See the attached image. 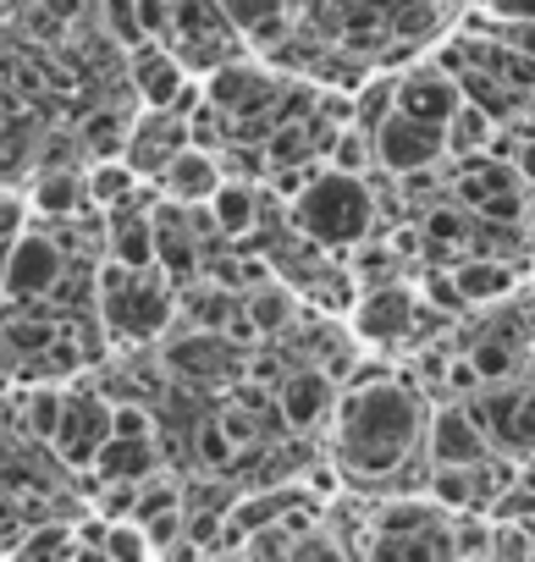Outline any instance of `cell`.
Returning a JSON list of instances; mask_svg holds the SVG:
<instances>
[{"instance_id": "17", "label": "cell", "mask_w": 535, "mask_h": 562, "mask_svg": "<svg viewBox=\"0 0 535 562\" xmlns=\"http://www.w3.org/2000/svg\"><path fill=\"white\" fill-rule=\"evenodd\" d=\"M105 254L127 270H155V215H133V204H116L105 226Z\"/></svg>"}, {"instance_id": "18", "label": "cell", "mask_w": 535, "mask_h": 562, "mask_svg": "<svg viewBox=\"0 0 535 562\" xmlns=\"http://www.w3.org/2000/svg\"><path fill=\"white\" fill-rule=\"evenodd\" d=\"M210 215H215V232L221 237H248L259 226V188L248 177H221V188L210 193Z\"/></svg>"}, {"instance_id": "40", "label": "cell", "mask_w": 535, "mask_h": 562, "mask_svg": "<svg viewBox=\"0 0 535 562\" xmlns=\"http://www.w3.org/2000/svg\"><path fill=\"white\" fill-rule=\"evenodd\" d=\"M425 293H431V304H436V310H464L453 270H436V276H425Z\"/></svg>"}, {"instance_id": "5", "label": "cell", "mask_w": 535, "mask_h": 562, "mask_svg": "<svg viewBox=\"0 0 535 562\" xmlns=\"http://www.w3.org/2000/svg\"><path fill=\"white\" fill-rule=\"evenodd\" d=\"M376 166H387L392 177H409V171H425V166H442L447 160V133L431 127V122H414L403 111H387L376 127Z\"/></svg>"}, {"instance_id": "10", "label": "cell", "mask_w": 535, "mask_h": 562, "mask_svg": "<svg viewBox=\"0 0 535 562\" xmlns=\"http://www.w3.org/2000/svg\"><path fill=\"white\" fill-rule=\"evenodd\" d=\"M464 100V83L447 78L442 67H414L398 78V94H392V111L414 116V122H431V127H447V116L458 111Z\"/></svg>"}, {"instance_id": "13", "label": "cell", "mask_w": 535, "mask_h": 562, "mask_svg": "<svg viewBox=\"0 0 535 562\" xmlns=\"http://www.w3.org/2000/svg\"><path fill=\"white\" fill-rule=\"evenodd\" d=\"M221 177H226V171H221V149L182 144L155 182H160V193L177 199V204H210V193L221 188Z\"/></svg>"}, {"instance_id": "27", "label": "cell", "mask_w": 535, "mask_h": 562, "mask_svg": "<svg viewBox=\"0 0 535 562\" xmlns=\"http://www.w3.org/2000/svg\"><path fill=\"white\" fill-rule=\"evenodd\" d=\"M62 403H67V392H56V386L29 392V397H23V425H29V436L51 441V436H56V419H62Z\"/></svg>"}, {"instance_id": "41", "label": "cell", "mask_w": 535, "mask_h": 562, "mask_svg": "<svg viewBox=\"0 0 535 562\" xmlns=\"http://www.w3.org/2000/svg\"><path fill=\"white\" fill-rule=\"evenodd\" d=\"M508 166L519 171V182H535V138H513V149H508Z\"/></svg>"}, {"instance_id": "6", "label": "cell", "mask_w": 535, "mask_h": 562, "mask_svg": "<svg viewBox=\"0 0 535 562\" xmlns=\"http://www.w3.org/2000/svg\"><path fill=\"white\" fill-rule=\"evenodd\" d=\"M204 100L215 111H226V122H237V116H271V127H277V111H271L277 78L265 72V67H254V61H221V67H210Z\"/></svg>"}, {"instance_id": "26", "label": "cell", "mask_w": 535, "mask_h": 562, "mask_svg": "<svg viewBox=\"0 0 535 562\" xmlns=\"http://www.w3.org/2000/svg\"><path fill=\"white\" fill-rule=\"evenodd\" d=\"M127 127H133V122H122L116 111H94V116L83 122V133H78V138H83V149H89L94 160H105V155H122Z\"/></svg>"}, {"instance_id": "19", "label": "cell", "mask_w": 535, "mask_h": 562, "mask_svg": "<svg viewBox=\"0 0 535 562\" xmlns=\"http://www.w3.org/2000/svg\"><path fill=\"white\" fill-rule=\"evenodd\" d=\"M453 281H458V299L464 304H497L513 293V270L502 259H486V254H469L453 265Z\"/></svg>"}, {"instance_id": "14", "label": "cell", "mask_w": 535, "mask_h": 562, "mask_svg": "<svg viewBox=\"0 0 535 562\" xmlns=\"http://www.w3.org/2000/svg\"><path fill=\"white\" fill-rule=\"evenodd\" d=\"M127 56H133V89H138L144 105H171L177 89L193 78L188 61H182L177 50H166V40H144V45H133Z\"/></svg>"}, {"instance_id": "25", "label": "cell", "mask_w": 535, "mask_h": 562, "mask_svg": "<svg viewBox=\"0 0 535 562\" xmlns=\"http://www.w3.org/2000/svg\"><path fill=\"white\" fill-rule=\"evenodd\" d=\"M420 232H425V243H436V248H464V243L475 237V210H469V204H431L425 221H420Z\"/></svg>"}, {"instance_id": "20", "label": "cell", "mask_w": 535, "mask_h": 562, "mask_svg": "<svg viewBox=\"0 0 535 562\" xmlns=\"http://www.w3.org/2000/svg\"><path fill=\"white\" fill-rule=\"evenodd\" d=\"M155 463H160L155 441L111 436V441L100 447V458H94V474H100V480H149V474H155Z\"/></svg>"}, {"instance_id": "23", "label": "cell", "mask_w": 535, "mask_h": 562, "mask_svg": "<svg viewBox=\"0 0 535 562\" xmlns=\"http://www.w3.org/2000/svg\"><path fill=\"white\" fill-rule=\"evenodd\" d=\"M133 182H138V171H133L122 155H105V160H94V166L83 171V193H89L94 210H116V204H127Z\"/></svg>"}, {"instance_id": "30", "label": "cell", "mask_w": 535, "mask_h": 562, "mask_svg": "<svg viewBox=\"0 0 535 562\" xmlns=\"http://www.w3.org/2000/svg\"><path fill=\"white\" fill-rule=\"evenodd\" d=\"M100 23H105V34L122 45V50H133V45H144V23H138V0H100Z\"/></svg>"}, {"instance_id": "11", "label": "cell", "mask_w": 535, "mask_h": 562, "mask_svg": "<svg viewBox=\"0 0 535 562\" xmlns=\"http://www.w3.org/2000/svg\"><path fill=\"white\" fill-rule=\"evenodd\" d=\"M414 293L409 288H392V281H376V288L359 299V310H354V331L365 337V342H403L409 331H414Z\"/></svg>"}, {"instance_id": "15", "label": "cell", "mask_w": 535, "mask_h": 562, "mask_svg": "<svg viewBox=\"0 0 535 562\" xmlns=\"http://www.w3.org/2000/svg\"><path fill=\"white\" fill-rule=\"evenodd\" d=\"M166 370L177 375V381H215V375H226L232 370V342L221 337V331H193V337H182V342H171L166 348Z\"/></svg>"}, {"instance_id": "31", "label": "cell", "mask_w": 535, "mask_h": 562, "mask_svg": "<svg viewBox=\"0 0 535 562\" xmlns=\"http://www.w3.org/2000/svg\"><path fill=\"white\" fill-rule=\"evenodd\" d=\"M469 359H475V370H480V381H486V386H491V381H508V375L519 370V348H513V342H502V337L475 342V348H469Z\"/></svg>"}, {"instance_id": "3", "label": "cell", "mask_w": 535, "mask_h": 562, "mask_svg": "<svg viewBox=\"0 0 535 562\" xmlns=\"http://www.w3.org/2000/svg\"><path fill=\"white\" fill-rule=\"evenodd\" d=\"M100 310H105V326L116 337H160L177 299H171V276L155 265V270H127L122 259L105 254L100 265Z\"/></svg>"}, {"instance_id": "39", "label": "cell", "mask_w": 535, "mask_h": 562, "mask_svg": "<svg viewBox=\"0 0 535 562\" xmlns=\"http://www.w3.org/2000/svg\"><path fill=\"white\" fill-rule=\"evenodd\" d=\"M354 270H359L365 281H387V276H392V243H387V248H381V243H376V248H359V254H354Z\"/></svg>"}, {"instance_id": "33", "label": "cell", "mask_w": 535, "mask_h": 562, "mask_svg": "<svg viewBox=\"0 0 535 562\" xmlns=\"http://www.w3.org/2000/svg\"><path fill=\"white\" fill-rule=\"evenodd\" d=\"M155 414L144 403H111V436H127V441H155Z\"/></svg>"}, {"instance_id": "37", "label": "cell", "mask_w": 535, "mask_h": 562, "mask_svg": "<svg viewBox=\"0 0 535 562\" xmlns=\"http://www.w3.org/2000/svg\"><path fill=\"white\" fill-rule=\"evenodd\" d=\"M497 40H502V45H513L519 56H530V61H535V12L502 18V23H497Z\"/></svg>"}, {"instance_id": "28", "label": "cell", "mask_w": 535, "mask_h": 562, "mask_svg": "<svg viewBox=\"0 0 535 562\" xmlns=\"http://www.w3.org/2000/svg\"><path fill=\"white\" fill-rule=\"evenodd\" d=\"M193 452H199V463H204V469H232V463L243 458L221 419H204V425L193 430Z\"/></svg>"}, {"instance_id": "12", "label": "cell", "mask_w": 535, "mask_h": 562, "mask_svg": "<svg viewBox=\"0 0 535 562\" xmlns=\"http://www.w3.org/2000/svg\"><path fill=\"white\" fill-rule=\"evenodd\" d=\"M337 408V381L332 370H293L277 381V414L293 430H315L321 419H332Z\"/></svg>"}, {"instance_id": "35", "label": "cell", "mask_w": 535, "mask_h": 562, "mask_svg": "<svg viewBox=\"0 0 535 562\" xmlns=\"http://www.w3.org/2000/svg\"><path fill=\"white\" fill-rule=\"evenodd\" d=\"M502 447H535V392H524V386H519V397H513Z\"/></svg>"}, {"instance_id": "16", "label": "cell", "mask_w": 535, "mask_h": 562, "mask_svg": "<svg viewBox=\"0 0 535 562\" xmlns=\"http://www.w3.org/2000/svg\"><path fill=\"white\" fill-rule=\"evenodd\" d=\"M83 204H89V193H83V177L73 166H40V177L29 188V210L34 215L73 221V215H83Z\"/></svg>"}, {"instance_id": "21", "label": "cell", "mask_w": 535, "mask_h": 562, "mask_svg": "<svg viewBox=\"0 0 535 562\" xmlns=\"http://www.w3.org/2000/svg\"><path fill=\"white\" fill-rule=\"evenodd\" d=\"M243 310L259 326V337H282L293 326V315H299V299L288 288H277V281H254V288L243 293Z\"/></svg>"}, {"instance_id": "4", "label": "cell", "mask_w": 535, "mask_h": 562, "mask_svg": "<svg viewBox=\"0 0 535 562\" xmlns=\"http://www.w3.org/2000/svg\"><path fill=\"white\" fill-rule=\"evenodd\" d=\"M62 276H67V248L51 237V232H34L23 226L7 254H0V299H12V304H40L62 288Z\"/></svg>"}, {"instance_id": "36", "label": "cell", "mask_w": 535, "mask_h": 562, "mask_svg": "<svg viewBox=\"0 0 535 562\" xmlns=\"http://www.w3.org/2000/svg\"><path fill=\"white\" fill-rule=\"evenodd\" d=\"M442 386H447L453 397H475L486 381H480V370H475V359H469V353H453V359H447V375H442Z\"/></svg>"}, {"instance_id": "34", "label": "cell", "mask_w": 535, "mask_h": 562, "mask_svg": "<svg viewBox=\"0 0 535 562\" xmlns=\"http://www.w3.org/2000/svg\"><path fill=\"white\" fill-rule=\"evenodd\" d=\"M215 7L226 12V23H232L237 34H248L254 23H265V18L288 12V0H215Z\"/></svg>"}, {"instance_id": "2", "label": "cell", "mask_w": 535, "mask_h": 562, "mask_svg": "<svg viewBox=\"0 0 535 562\" xmlns=\"http://www.w3.org/2000/svg\"><path fill=\"white\" fill-rule=\"evenodd\" d=\"M293 226L321 243V248H354L365 243L370 221H376V193L365 188V177L354 171H310V182L293 193Z\"/></svg>"}, {"instance_id": "9", "label": "cell", "mask_w": 535, "mask_h": 562, "mask_svg": "<svg viewBox=\"0 0 535 562\" xmlns=\"http://www.w3.org/2000/svg\"><path fill=\"white\" fill-rule=\"evenodd\" d=\"M425 458H431V469L436 463H480V458H491V436L475 425L469 403H447V408H436L425 419Z\"/></svg>"}, {"instance_id": "7", "label": "cell", "mask_w": 535, "mask_h": 562, "mask_svg": "<svg viewBox=\"0 0 535 562\" xmlns=\"http://www.w3.org/2000/svg\"><path fill=\"white\" fill-rule=\"evenodd\" d=\"M51 441H56L62 463H73V469H94L100 447L111 441V403L94 397V392H67Z\"/></svg>"}, {"instance_id": "8", "label": "cell", "mask_w": 535, "mask_h": 562, "mask_svg": "<svg viewBox=\"0 0 535 562\" xmlns=\"http://www.w3.org/2000/svg\"><path fill=\"white\" fill-rule=\"evenodd\" d=\"M188 144V116H177L171 105H144V116L127 127V144H122V160L138 171V177H160L166 160Z\"/></svg>"}, {"instance_id": "1", "label": "cell", "mask_w": 535, "mask_h": 562, "mask_svg": "<svg viewBox=\"0 0 535 562\" xmlns=\"http://www.w3.org/2000/svg\"><path fill=\"white\" fill-rule=\"evenodd\" d=\"M337 419V463L354 474V480H381V474H398L414 447L425 441V408H420V392H409L403 381H359L348 386V397H337L332 408Z\"/></svg>"}, {"instance_id": "32", "label": "cell", "mask_w": 535, "mask_h": 562, "mask_svg": "<svg viewBox=\"0 0 535 562\" xmlns=\"http://www.w3.org/2000/svg\"><path fill=\"white\" fill-rule=\"evenodd\" d=\"M392 94H398V78H370V89L354 94V122L359 127H376L392 111Z\"/></svg>"}, {"instance_id": "42", "label": "cell", "mask_w": 535, "mask_h": 562, "mask_svg": "<svg viewBox=\"0 0 535 562\" xmlns=\"http://www.w3.org/2000/svg\"><path fill=\"white\" fill-rule=\"evenodd\" d=\"M78 12H83V0H40V12H34V18H51V23L73 29V23H78Z\"/></svg>"}, {"instance_id": "29", "label": "cell", "mask_w": 535, "mask_h": 562, "mask_svg": "<svg viewBox=\"0 0 535 562\" xmlns=\"http://www.w3.org/2000/svg\"><path fill=\"white\" fill-rule=\"evenodd\" d=\"M447 540L453 557H491V518H469V507L458 518L447 513Z\"/></svg>"}, {"instance_id": "38", "label": "cell", "mask_w": 535, "mask_h": 562, "mask_svg": "<svg viewBox=\"0 0 535 562\" xmlns=\"http://www.w3.org/2000/svg\"><path fill=\"white\" fill-rule=\"evenodd\" d=\"M144 40H171V0H138Z\"/></svg>"}, {"instance_id": "24", "label": "cell", "mask_w": 535, "mask_h": 562, "mask_svg": "<svg viewBox=\"0 0 535 562\" xmlns=\"http://www.w3.org/2000/svg\"><path fill=\"white\" fill-rule=\"evenodd\" d=\"M326 166L365 177V171L376 166V138H370V127H359V122H343V127L332 133V144H326Z\"/></svg>"}, {"instance_id": "22", "label": "cell", "mask_w": 535, "mask_h": 562, "mask_svg": "<svg viewBox=\"0 0 535 562\" xmlns=\"http://www.w3.org/2000/svg\"><path fill=\"white\" fill-rule=\"evenodd\" d=\"M442 133H447V155L458 160V155H480V149L491 144L497 122H491V111H486V105H475V100L464 94V100H458V111L447 116V127H442Z\"/></svg>"}]
</instances>
